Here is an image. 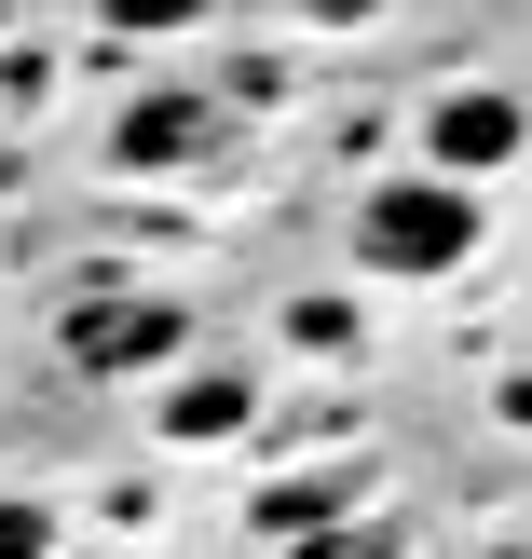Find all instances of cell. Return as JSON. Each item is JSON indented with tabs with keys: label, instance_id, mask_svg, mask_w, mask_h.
<instances>
[{
	"label": "cell",
	"instance_id": "cell-1",
	"mask_svg": "<svg viewBox=\"0 0 532 559\" xmlns=\"http://www.w3.org/2000/svg\"><path fill=\"white\" fill-rule=\"evenodd\" d=\"M464 246H478V191H464V178H382L369 205H355V260H369L382 287L464 273Z\"/></svg>",
	"mask_w": 532,
	"mask_h": 559
},
{
	"label": "cell",
	"instance_id": "cell-2",
	"mask_svg": "<svg viewBox=\"0 0 532 559\" xmlns=\"http://www.w3.org/2000/svg\"><path fill=\"white\" fill-rule=\"evenodd\" d=\"M151 355H178V300H82L69 314V369H151Z\"/></svg>",
	"mask_w": 532,
	"mask_h": 559
},
{
	"label": "cell",
	"instance_id": "cell-3",
	"mask_svg": "<svg viewBox=\"0 0 532 559\" xmlns=\"http://www.w3.org/2000/svg\"><path fill=\"white\" fill-rule=\"evenodd\" d=\"M519 151V96H451L437 109V164L451 178H478V164H506Z\"/></svg>",
	"mask_w": 532,
	"mask_h": 559
},
{
	"label": "cell",
	"instance_id": "cell-4",
	"mask_svg": "<svg viewBox=\"0 0 532 559\" xmlns=\"http://www.w3.org/2000/svg\"><path fill=\"white\" fill-rule=\"evenodd\" d=\"M178 151H205V109H191V96H151L123 123V164H178Z\"/></svg>",
	"mask_w": 532,
	"mask_h": 559
},
{
	"label": "cell",
	"instance_id": "cell-5",
	"mask_svg": "<svg viewBox=\"0 0 532 559\" xmlns=\"http://www.w3.org/2000/svg\"><path fill=\"white\" fill-rule=\"evenodd\" d=\"M246 424V382H191L178 409H164V437H233Z\"/></svg>",
	"mask_w": 532,
	"mask_h": 559
},
{
	"label": "cell",
	"instance_id": "cell-6",
	"mask_svg": "<svg viewBox=\"0 0 532 559\" xmlns=\"http://www.w3.org/2000/svg\"><path fill=\"white\" fill-rule=\"evenodd\" d=\"M0 559H55V519L42 506H0Z\"/></svg>",
	"mask_w": 532,
	"mask_h": 559
},
{
	"label": "cell",
	"instance_id": "cell-7",
	"mask_svg": "<svg viewBox=\"0 0 532 559\" xmlns=\"http://www.w3.org/2000/svg\"><path fill=\"white\" fill-rule=\"evenodd\" d=\"M96 14H109V27H191L205 0H96Z\"/></svg>",
	"mask_w": 532,
	"mask_h": 559
}]
</instances>
